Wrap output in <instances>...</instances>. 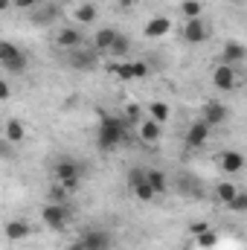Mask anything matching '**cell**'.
Wrapping results in <instances>:
<instances>
[{
    "label": "cell",
    "mask_w": 247,
    "mask_h": 250,
    "mask_svg": "<svg viewBox=\"0 0 247 250\" xmlns=\"http://www.w3.org/2000/svg\"><path fill=\"white\" fill-rule=\"evenodd\" d=\"M128 128L131 125L125 123V117H114V114H102L99 117V125H96V148L99 151H117L128 140Z\"/></svg>",
    "instance_id": "obj_1"
},
{
    "label": "cell",
    "mask_w": 247,
    "mask_h": 250,
    "mask_svg": "<svg viewBox=\"0 0 247 250\" xmlns=\"http://www.w3.org/2000/svg\"><path fill=\"white\" fill-rule=\"evenodd\" d=\"M82 175H84V166H82L79 160H73V157H62V160L53 166L56 184H62L67 192H76V189L82 187Z\"/></svg>",
    "instance_id": "obj_2"
},
{
    "label": "cell",
    "mask_w": 247,
    "mask_h": 250,
    "mask_svg": "<svg viewBox=\"0 0 247 250\" xmlns=\"http://www.w3.org/2000/svg\"><path fill=\"white\" fill-rule=\"evenodd\" d=\"M73 218V209L70 204H56V201H47L41 207V221L50 227V230H64Z\"/></svg>",
    "instance_id": "obj_3"
},
{
    "label": "cell",
    "mask_w": 247,
    "mask_h": 250,
    "mask_svg": "<svg viewBox=\"0 0 247 250\" xmlns=\"http://www.w3.org/2000/svg\"><path fill=\"white\" fill-rule=\"evenodd\" d=\"M128 187H131V192H134V198L143 201V204H148V201L157 198L154 187L148 184V169H131V175H128Z\"/></svg>",
    "instance_id": "obj_4"
},
{
    "label": "cell",
    "mask_w": 247,
    "mask_h": 250,
    "mask_svg": "<svg viewBox=\"0 0 247 250\" xmlns=\"http://www.w3.org/2000/svg\"><path fill=\"white\" fill-rule=\"evenodd\" d=\"M212 84H215V90H221V93H230V90H236V84H239V76H236V67L233 64H218L215 70H212Z\"/></svg>",
    "instance_id": "obj_5"
},
{
    "label": "cell",
    "mask_w": 247,
    "mask_h": 250,
    "mask_svg": "<svg viewBox=\"0 0 247 250\" xmlns=\"http://www.w3.org/2000/svg\"><path fill=\"white\" fill-rule=\"evenodd\" d=\"M79 239L84 242L87 250H111L114 248V236L108 230H102V227H87Z\"/></svg>",
    "instance_id": "obj_6"
},
{
    "label": "cell",
    "mask_w": 247,
    "mask_h": 250,
    "mask_svg": "<svg viewBox=\"0 0 247 250\" xmlns=\"http://www.w3.org/2000/svg\"><path fill=\"white\" fill-rule=\"evenodd\" d=\"M209 23L204 21V18H195V21H184V29H181V35H184L186 44H204L206 38H209Z\"/></svg>",
    "instance_id": "obj_7"
},
{
    "label": "cell",
    "mask_w": 247,
    "mask_h": 250,
    "mask_svg": "<svg viewBox=\"0 0 247 250\" xmlns=\"http://www.w3.org/2000/svg\"><path fill=\"white\" fill-rule=\"evenodd\" d=\"M209 134H212V125L206 123V120H195V123L186 128V146L189 148H204L206 143H209Z\"/></svg>",
    "instance_id": "obj_8"
},
{
    "label": "cell",
    "mask_w": 247,
    "mask_h": 250,
    "mask_svg": "<svg viewBox=\"0 0 247 250\" xmlns=\"http://www.w3.org/2000/svg\"><path fill=\"white\" fill-rule=\"evenodd\" d=\"M163 128H166V125H160L157 120L145 117L143 123L137 125V137H140V143H145V146H157V143L163 140Z\"/></svg>",
    "instance_id": "obj_9"
},
{
    "label": "cell",
    "mask_w": 247,
    "mask_h": 250,
    "mask_svg": "<svg viewBox=\"0 0 247 250\" xmlns=\"http://www.w3.org/2000/svg\"><path fill=\"white\" fill-rule=\"evenodd\" d=\"M82 41H84V35H82L76 26H62V29L56 32V47L64 50V53L79 50V47H82Z\"/></svg>",
    "instance_id": "obj_10"
},
{
    "label": "cell",
    "mask_w": 247,
    "mask_h": 250,
    "mask_svg": "<svg viewBox=\"0 0 247 250\" xmlns=\"http://www.w3.org/2000/svg\"><path fill=\"white\" fill-rule=\"evenodd\" d=\"M67 62L70 67H76V70H96L99 67V56H96V50L90 47V50H73V53H67Z\"/></svg>",
    "instance_id": "obj_11"
},
{
    "label": "cell",
    "mask_w": 247,
    "mask_h": 250,
    "mask_svg": "<svg viewBox=\"0 0 247 250\" xmlns=\"http://www.w3.org/2000/svg\"><path fill=\"white\" fill-rule=\"evenodd\" d=\"M172 32V21L166 18V15H154L151 21H145V26H143V35L148 38V41H157V38H166Z\"/></svg>",
    "instance_id": "obj_12"
},
{
    "label": "cell",
    "mask_w": 247,
    "mask_h": 250,
    "mask_svg": "<svg viewBox=\"0 0 247 250\" xmlns=\"http://www.w3.org/2000/svg\"><path fill=\"white\" fill-rule=\"evenodd\" d=\"M117 35H120V29H114V26H99V29L93 32V50H96V53H111Z\"/></svg>",
    "instance_id": "obj_13"
},
{
    "label": "cell",
    "mask_w": 247,
    "mask_h": 250,
    "mask_svg": "<svg viewBox=\"0 0 247 250\" xmlns=\"http://www.w3.org/2000/svg\"><path fill=\"white\" fill-rule=\"evenodd\" d=\"M227 117H230V111H227L221 102H215V99H212V102H206V105H204V111H201V120H206L212 128H215V125H224V123H227Z\"/></svg>",
    "instance_id": "obj_14"
},
{
    "label": "cell",
    "mask_w": 247,
    "mask_h": 250,
    "mask_svg": "<svg viewBox=\"0 0 247 250\" xmlns=\"http://www.w3.org/2000/svg\"><path fill=\"white\" fill-rule=\"evenodd\" d=\"M3 233H6V242H23V239H29L32 227L23 218H9L6 227H3Z\"/></svg>",
    "instance_id": "obj_15"
},
{
    "label": "cell",
    "mask_w": 247,
    "mask_h": 250,
    "mask_svg": "<svg viewBox=\"0 0 247 250\" xmlns=\"http://www.w3.org/2000/svg\"><path fill=\"white\" fill-rule=\"evenodd\" d=\"M247 59V47L242 44V41H227L224 47H221V62L224 64H242Z\"/></svg>",
    "instance_id": "obj_16"
},
{
    "label": "cell",
    "mask_w": 247,
    "mask_h": 250,
    "mask_svg": "<svg viewBox=\"0 0 247 250\" xmlns=\"http://www.w3.org/2000/svg\"><path fill=\"white\" fill-rule=\"evenodd\" d=\"M218 166H221V172L236 175V172H242V169H245V154L230 148V151H224V154L218 157Z\"/></svg>",
    "instance_id": "obj_17"
},
{
    "label": "cell",
    "mask_w": 247,
    "mask_h": 250,
    "mask_svg": "<svg viewBox=\"0 0 247 250\" xmlns=\"http://www.w3.org/2000/svg\"><path fill=\"white\" fill-rule=\"evenodd\" d=\"M73 18H76L79 26H93V23L99 21V9H96L93 3H79V6L73 9Z\"/></svg>",
    "instance_id": "obj_18"
},
{
    "label": "cell",
    "mask_w": 247,
    "mask_h": 250,
    "mask_svg": "<svg viewBox=\"0 0 247 250\" xmlns=\"http://www.w3.org/2000/svg\"><path fill=\"white\" fill-rule=\"evenodd\" d=\"M56 15H59V6H56V3H47V6L32 9V12H29V18H32V23H35V26H47V23H53V21H56Z\"/></svg>",
    "instance_id": "obj_19"
},
{
    "label": "cell",
    "mask_w": 247,
    "mask_h": 250,
    "mask_svg": "<svg viewBox=\"0 0 247 250\" xmlns=\"http://www.w3.org/2000/svg\"><path fill=\"white\" fill-rule=\"evenodd\" d=\"M3 137H6V143H9V146H18V143H23L26 128H23L21 120H6V125H3Z\"/></svg>",
    "instance_id": "obj_20"
},
{
    "label": "cell",
    "mask_w": 247,
    "mask_h": 250,
    "mask_svg": "<svg viewBox=\"0 0 247 250\" xmlns=\"http://www.w3.org/2000/svg\"><path fill=\"white\" fill-rule=\"evenodd\" d=\"M148 117H151V120H157L160 125H166L169 120H172V108H169V102H163V99L148 102Z\"/></svg>",
    "instance_id": "obj_21"
},
{
    "label": "cell",
    "mask_w": 247,
    "mask_h": 250,
    "mask_svg": "<svg viewBox=\"0 0 247 250\" xmlns=\"http://www.w3.org/2000/svg\"><path fill=\"white\" fill-rule=\"evenodd\" d=\"M239 192H242V189L236 187L233 181H224V184H218V187H215V198H218V204L230 207V204H233V198H236Z\"/></svg>",
    "instance_id": "obj_22"
},
{
    "label": "cell",
    "mask_w": 247,
    "mask_h": 250,
    "mask_svg": "<svg viewBox=\"0 0 247 250\" xmlns=\"http://www.w3.org/2000/svg\"><path fill=\"white\" fill-rule=\"evenodd\" d=\"M128 53H131V38H128L125 32H120L108 56H114V62H125V56H128Z\"/></svg>",
    "instance_id": "obj_23"
},
{
    "label": "cell",
    "mask_w": 247,
    "mask_h": 250,
    "mask_svg": "<svg viewBox=\"0 0 247 250\" xmlns=\"http://www.w3.org/2000/svg\"><path fill=\"white\" fill-rule=\"evenodd\" d=\"M111 76H117L120 82H134V62H114L108 67Z\"/></svg>",
    "instance_id": "obj_24"
},
{
    "label": "cell",
    "mask_w": 247,
    "mask_h": 250,
    "mask_svg": "<svg viewBox=\"0 0 247 250\" xmlns=\"http://www.w3.org/2000/svg\"><path fill=\"white\" fill-rule=\"evenodd\" d=\"M148 184L154 187L157 195H166V192H169V178H166L163 169H148Z\"/></svg>",
    "instance_id": "obj_25"
},
{
    "label": "cell",
    "mask_w": 247,
    "mask_h": 250,
    "mask_svg": "<svg viewBox=\"0 0 247 250\" xmlns=\"http://www.w3.org/2000/svg\"><path fill=\"white\" fill-rule=\"evenodd\" d=\"M192 242H195L198 250H212L215 245H218V233H215V230H204V233L192 236Z\"/></svg>",
    "instance_id": "obj_26"
},
{
    "label": "cell",
    "mask_w": 247,
    "mask_h": 250,
    "mask_svg": "<svg viewBox=\"0 0 247 250\" xmlns=\"http://www.w3.org/2000/svg\"><path fill=\"white\" fill-rule=\"evenodd\" d=\"M9 76H21V73H26V67H29V59H26V53H21L18 59H12V62H6V64H0Z\"/></svg>",
    "instance_id": "obj_27"
},
{
    "label": "cell",
    "mask_w": 247,
    "mask_h": 250,
    "mask_svg": "<svg viewBox=\"0 0 247 250\" xmlns=\"http://www.w3.org/2000/svg\"><path fill=\"white\" fill-rule=\"evenodd\" d=\"M125 123L131 125V128H137V125L143 123V120H145V114H143V108H140V105H137V102H128V105H125Z\"/></svg>",
    "instance_id": "obj_28"
},
{
    "label": "cell",
    "mask_w": 247,
    "mask_h": 250,
    "mask_svg": "<svg viewBox=\"0 0 247 250\" xmlns=\"http://www.w3.org/2000/svg\"><path fill=\"white\" fill-rule=\"evenodd\" d=\"M181 12H184L186 21H195V18L204 15V6H201V0H184L181 3Z\"/></svg>",
    "instance_id": "obj_29"
},
{
    "label": "cell",
    "mask_w": 247,
    "mask_h": 250,
    "mask_svg": "<svg viewBox=\"0 0 247 250\" xmlns=\"http://www.w3.org/2000/svg\"><path fill=\"white\" fill-rule=\"evenodd\" d=\"M67 198H70V192L62 187V184H53V187L47 189V201H56V204H67Z\"/></svg>",
    "instance_id": "obj_30"
},
{
    "label": "cell",
    "mask_w": 247,
    "mask_h": 250,
    "mask_svg": "<svg viewBox=\"0 0 247 250\" xmlns=\"http://www.w3.org/2000/svg\"><path fill=\"white\" fill-rule=\"evenodd\" d=\"M178 187H181V192H184V195H189V198H201V192H204V189H201V184H195L192 178H181V184H178Z\"/></svg>",
    "instance_id": "obj_31"
},
{
    "label": "cell",
    "mask_w": 247,
    "mask_h": 250,
    "mask_svg": "<svg viewBox=\"0 0 247 250\" xmlns=\"http://www.w3.org/2000/svg\"><path fill=\"white\" fill-rule=\"evenodd\" d=\"M227 209H230V212H247V192H245V189L233 198V204H230Z\"/></svg>",
    "instance_id": "obj_32"
},
{
    "label": "cell",
    "mask_w": 247,
    "mask_h": 250,
    "mask_svg": "<svg viewBox=\"0 0 247 250\" xmlns=\"http://www.w3.org/2000/svg\"><path fill=\"white\" fill-rule=\"evenodd\" d=\"M148 73H151V67H148L145 62H134V82L148 79Z\"/></svg>",
    "instance_id": "obj_33"
},
{
    "label": "cell",
    "mask_w": 247,
    "mask_h": 250,
    "mask_svg": "<svg viewBox=\"0 0 247 250\" xmlns=\"http://www.w3.org/2000/svg\"><path fill=\"white\" fill-rule=\"evenodd\" d=\"M15 9H23V12H32V9H38V0H15Z\"/></svg>",
    "instance_id": "obj_34"
},
{
    "label": "cell",
    "mask_w": 247,
    "mask_h": 250,
    "mask_svg": "<svg viewBox=\"0 0 247 250\" xmlns=\"http://www.w3.org/2000/svg\"><path fill=\"white\" fill-rule=\"evenodd\" d=\"M9 96H12V87H9V79H3V82H0V99L6 102Z\"/></svg>",
    "instance_id": "obj_35"
},
{
    "label": "cell",
    "mask_w": 247,
    "mask_h": 250,
    "mask_svg": "<svg viewBox=\"0 0 247 250\" xmlns=\"http://www.w3.org/2000/svg\"><path fill=\"white\" fill-rule=\"evenodd\" d=\"M204 230H209V224H206V221H195V224L189 227V233H192V236H198V233H204Z\"/></svg>",
    "instance_id": "obj_36"
},
{
    "label": "cell",
    "mask_w": 247,
    "mask_h": 250,
    "mask_svg": "<svg viewBox=\"0 0 247 250\" xmlns=\"http://www.w3.org/2000/svg\"><path fill=\"white\" fill-rule=\"evenodd\" d=\"M67 250H87V248H84V242H82V239H76V242H70V245H67Z\"/></svg>",
    "instance_id": "obj_37"
},
{
    "label": "cell",
    "mask_w": 247,
    "mask_h": 250,
    "mask_svg": "<svg viewBox=\"0 0 247 250\" xmlns=\"http://www.w3.org/2000/svg\"><path fill=\"white\" fill-rule=\"evenodd\" d=\"M15 6V0H0V12H9Z\"/></svg>",
    "instance_id": "obj_38"
},
{
    "label": "cell",
    "mask_w": 247,
    "mask_h": 250,
    "mask_svg": "<svg viewBox=\"0 0 247 250\" xmlns=\"http://www.w3.org/2000/svg\"><path fill=\"white\" fill-rule=\"evenodd\" d=\"M117 3H120L123 9H131V6H134V0H117Z\"/></svg>",
    "instance_id": "obj_39"
},
{
    "label": "cell",
    "mask_w": 247,
    "mask_h": 250,
    "mask_svg": "<svg viewBox=\"0 0 247 250\" xmlns=\"http://www.w3.org/2000/svg\"><path fill=\"white\" fill-rule=\"evenodd\" d=\"M137 3H143V0H134V6H137Z\"/></svg>",
    "instance_id": "obj_40"
}]
</instances>
